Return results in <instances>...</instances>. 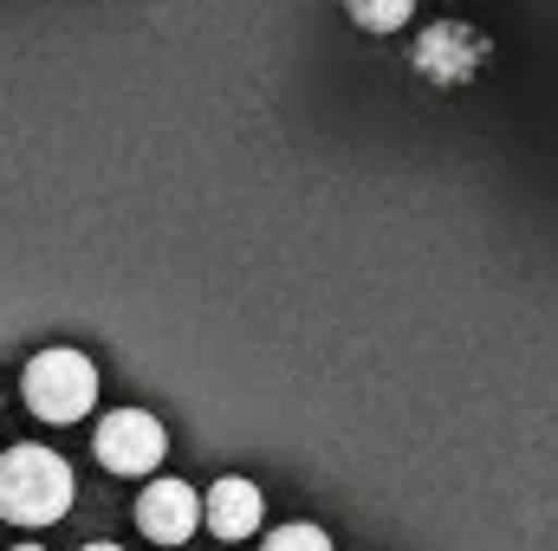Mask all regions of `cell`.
Segmentation results:
<instances>
[{"mask_svg": "<svg viewBox=\"0 0 558 551\" xmlns=\"http://www.w3.org/2000/svg\"><path fill=\"white\" fill-rule=\"evenodd\" d=\"M72 467L39 448V441H20L0 454V519L7 526H59L72 513Z\"/></svg>", "mask_w": 558, "mask_h": 551, "instance_id": "cell-1", "label": "cell"}, {"mask_svg": "<svg viewBox=\"0 0 558 551\" xmlns=\"http://www.w3.org/2000/svg\"><path fill=\"white\" fill-rule=\"evenodd\" d=\"M26 409L39 415V421H52V428H65V421H78V415H92L98 403V364L85 357V351H39L33 364H26Z\"/></svg>", "mask_w": 558, "mask_h": 551, "instance_id": "cell-2", "label": "cell"}, {"mask_svg": "<svg viewBox=\"0 0 558 551\" xmlns=\"http://www.w3.org/2000/svg\"><path fill=\"white\" fill-rule=\"evenodd\" d=\"M92 448H98V461H105L111 474L137 480V474H149V467H162L169 434H162V421H156L149 409H118V415H105V421H98Z\"/></svg>", "mask_w": 558, "mask_h": 551, "instance_id": "cell-3", "label": "cell"}, {"mask_svg": "<svg viewBox=\"0 0 558 551\" xmlns=\"http://www.w3.org/2000/svg\"><path fill=\"white\" fill-rule=\"evenodd\" d=\"M137 526H143V539H156V546H189L195 526H202L195 487L189 480H149L137 493Z\"/></svg>", "mask_w": 558, "mask_h": 551, "instance_id": "cell-4", "label": "cell"}, {"mask_svg": "<svg viewBox=\"0 0 558 551\" xmlns=\"http://www.w3.org/2000/svg\"><path fill=\"white\" fill-rule=\"evenodd\" d=\"M474 65H481V33L461 26V20H441L416 39V72L435 78V85H461Z\"/></svg>", "mask_w": 558, "mask_h": 551, "instance_id": "cell-5", "label": "cell"}, {"mask_svg": "<svg viewBox=\"0 0 558 551\" xmlns=\"http://www.w3.org/2000/svg\"><path fill=\"white\" fill-rule=\"evenodd\" d=\"M260 519H267V500H260V487L254 480H241V474H228V480H215L208 487V500H202V526L215 532V539H254L260 532Z\"/></svg>", "mask_w": 558, "mask_h": 551, "instance_id": "cell-6", "label": "cell"}, {"mask_svg": "<svg viewBox=\"0 0 558 551\" xmlns=\"http://www.w3.org/2000/svg\"><path fill=\"white\" fill-rule=\"evenodd\" d=\"M344 7H351V20L364 33H397V26H410V7L416 0H344Z\"/></svg>", "mask_w": 558, "mask_h": 551, "instance_id": "cell-7", "label": "cell"}, {"mask_svg": "<svg viewBox=\"0 0 558 551\" xmlns=\"http://www.w3.org/2000/svg\"><path fill=\"white\" fill-rule=\"evenodd\" d=\"M260 551H331V539H325L318 526H279Z\"/></svg>", "mask_w": 558, "mask_h": 551, "instance_id": "cell-8", "label": "cell"}, {"mask_svg": "<svg viewBox=\"0 0 558 551\" xmlns=\"http://www.w3.org/2000/svg\"><path fill=\"white\" fill-rule=\"evenodd\" d=\"M85 551H124V546H85Z\"/></svg>", "mask_w": 558, "mask_h": 551, "instance_id": "cell-9", "label": "cell"}, {"mask_svg": "<svg viewBox=\"0 0 558 551\" xmlns=\"http://www.w3.org/2000/svg\"><path fill=\"white\" fill-rule=\"evenodd\" d=\"M13 551H46V546H13Z\"/></svg>", "mask_w": 558, "mask_h": 551, "instance_id": "cell-10", "label": "cell"}]
</instances>
